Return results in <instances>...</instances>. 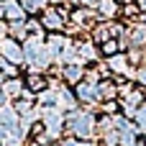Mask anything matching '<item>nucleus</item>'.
<instances>
[{"label": "nucleus", "instance_id": "nucleus-1", "mask_svg": "<svg viewBox=\"0 0 146 146\" xmlns=\"http://www.w3.org/2000/svg\"><path fill=\"white\" fill-rule=\"evenodd\" d=\"M69 128H72L77 136H87V133L92 131V118H90V115H72Z\"/></svg>", "mask_w": 146, "mask_h": 146}, {"label": "nucleus", "instance_id": "nucleus-2", "mask_svg": "<svg viewBox=\"0 0 146 146\" xmlns=\"http://www.w3.org/2000/svg\"><path fill=\"white\" fill-rule=\"evenodd\" d=\"M44 123L49 126V136H54V133H59V123H62V115H59L54 108H46V110H44Z\"/></svg>", "mask_w": 146, "mask_h": 146}, {"label": "nucleus", "instance_id": "nucleus-3", "mask_svg": "<svg viewBox=\"0 0 146 146\" xmlns=\"http://www.w3.org/2000/svg\"><path fill=\"white\" fill-rule=\"evenodd\" d=\"M0 49H3V54H5V56H8V59H10L13 64H18V62H21V56H23V54H21V49H18V46H15L13 41H8V38H3Z\"/></svg>", "mask_w": 146, "mask_h": 146}, {"label": "nucleus", "instance_id": "nucleus-4", "mask_svg": "<svg viewBox=\"0 0 146 146\" xmlns=\"http://www.w3.org/2000/svg\"><path fill=\"white\" fill-rule=\"evenodd\" d=\"M80 98L82 100H98V90H95V85L87 80L85 85H80Z\"/></svg>", "mask_w": 146, "mask_h": 146}, {"label": "nucleus", "instance_id": "nucleus-5", "mask_svg": "<svg viewBox=\"0 0 146 146\" xmlns=\"http://www.w3.org/2000/svg\"><path fill=\"white\" fill-rule=\"evenodd\" d=\"M44 26H49V28H59V26H62L59 13H56V10H46V15H44Z\"/></svg>", "mask_w": 146, "mask_h": 146}, {"label": "nucleus", "instance_id": "nucleus-6", "mask_svg": "<svg viewBox=\"0 0 146 146\" xmlns=\"http://www.w3.org/2000/svg\"><path fill=\"white\" fill-rule=\"evenodd\" d=\"M3 10H5V13H8L13 21H21V18H23V10H21L15 3H5V5H3Z\"/></svg>", "mask_w": 146, "mask_h": 146}, {"label": "nucleus", "instance_id": "nucleus-7", "mask_svg": "<svg viewBox=\"0 0 146 146\" xmlns=\"http://www.w3.org/2000/svg\"><path fill=\"white\" fill-rule=\"evenodd\" d=\"M108 64H110L115 72H128V64L123 62V56H110V59H108Z\"/></svg>", "mask_w": 146, "mask_h": 146}, {"label": "nucleus", "instance_id": "nucleus-8", "mask_svg": "<svg viewBox=\"0 0 146 146\" xmlns=\"http://www.w3.org/2000/svg\"><path fill=\"white\" fill-rule=\"evenodd\" d=\"M0 123H3V126H8V128H10V126H13V123H15V113H13V110H10V108H8V110H0Z\"/></svg>", "mask_w": 146, "mask_h": 146}, {"label": "nucleus", "instance_id": "nucleus-9", "mask_svg": "<svg viewBox=\"0 0 146 146\" xmlns=\"http://www.w3.org/2000/svg\"><path fill=\"white\" fill-rule=\"evenodd\" d=\"M64 74H67V80H69V82H77V77H80L82 72H80V67H74V64H72V67H67V69H64Z\"/></svg>", "mask_w": 146, "mask_h": 146}, {"label": "nucleus", "instance_id": "nucleus-10", "mask_svg": "<svg viewBox=\"0 0 146 146\" xmlns=\"http://www.w3.org/2000/svg\"><path fill=\"white\" fill-rule=\"evenodd\" d=\"M100 10H103L105 15H113V13H115V3H113V0H103V3H100Z\"/></svg>", "mask_w": 146, "mask_h": 146}, {"label": "nucleus", "instance_id": "nucleus-11", "mask_svg": "<svg viewBox=\"0 0 146 146\" xmlns=\"http://www.w3.org/2000/svg\"><path fill=\"white\" fill-rule=\"evenodd\" d=\"M18 90H21V82H18V80H10V82L5 85V95H15Z\"/></svg>", "mask_w": 146, "mask_h": 146}, {"label": "nucleus", "instance_id": "nucleus-12", "mask_svg": "<svg viewBox=\"0 0 146 146\" xmlns=\"http://www.w3.org/2000/svg\"><path fill=\"white\" fill-rule=\"evenodd\" d=\"M80 54H82V56H87V59H95V56H98V54H95V49H92V46H87V44H82V46H80Z\"/></svg>", "mask_w": 146, "mask_h": 146}, {"label": "nucleus", "instance_id": "nucleus-13", "mask_svg": "<svg viewBox=\"0 0 146 146\" xmlns=\"http://www.w3.org/2000/svg\"><path fill=\"white\" fill-rule=\"evenodd\" d=\"M28 85H31V90H44V85H46V82H44L41 77H31V80H28Z\"/></svg>", "mask_w": 146, "mask_h": 146}, {"label": "nucleus", "instance_id": "nucleus-14", "mask_svg": "<svg viewBox=\"0 0 146 146\" xmlns=\"http://www.w3.org/2000/svg\"><path fill=\"white\" fill-rule=\"evenodd\" d=\"M46 0H23V5L28 8V10H36V8H41Z\"/></svg>", "mask_w": 146, "mask_h": 146}, {"label": "nucleus", "instance_id": "nucleus-15", "mask_svg": "<svg viewBox=\"0 0 146 146\" xmlns=\"http://www.w3.org/2000/svg\"><path fill=\"white\" fill-rule=\"evenodd\" d=\"M59 105H74L72 95H69V92H62V95H59Z\"/></svg>", "mask_w": 146, "mask_h": 146}, {"label": "nucleus", "instance_id": "nucleus-16", "mask_svg": "<svg viewBox=\"0 0 146 146\" xmlns=\"http://www.w3.org/2000/svg\"><path fill=\"white\" fill-rule=\"evenodd\" d=\"M136 118H139V126H141V128L146 131V105L141 108V110H139V113H136Z\"/></svg>", "mask_w": 146, "mask_h": 146}, {"label": "nucleus", "instance_id": "nucleus-17", "mask_svg": "<svg viewBox=\"0 0 146 146\" xmlns=\"http://www.w3.org/2000/svg\"><path fill=\"white\" fill-rule=\"evenodd\" d=\"M103 51H105V54H113V51H115V44H113V41H105Z\"/></svg>", "mask_w": 146, "mask_h": 146}, {"label": "nucleus", "instance_id": "nucleus-18", "mask_svg": "<svg viewBox=\"0 0 146 146\" xmlns=\"http://www.w3.org/2000/svg\"><path fill=\"white\" fill-rule=\"evenodd\" d=\"M100 92H103V95H108V98H110V95H113V92H115V87H110V85H103V87H100Z\"/></svg>", "mask_w": 146, "mask_h": 146}, {"label": "nucleus", "instance_id": "nucleus-19", "mask_svg": "<svg viewBox=\"0 0 146 146\" xmlns=\"http://www.w3.org/2000/svg\"><path fill=\"white\" fill-rule=\"evenodd\" d=\"M139 80H141V82H144V85H146V69H144V72H141V74H139Z\"/></svg>", "mask_w": 146, "mask_h": 146}, {"label": "nucleus", "instance_id": "nucleus-20", "mask_svg": "<svg viewBox=\"0 0 146 146\" xmlns=\"http://www.w3.org/2000/svg\"><path fill=\"white\" fill-rule=\"evenodd\" d=\"M85 3H98V0H85Z\"/></svg>", "mask_w": 146, "mask_h": 146}, {"label": "nucleus", "instance_id": "nucleus-21", "mask_svg": "<svg viewBox=\"0 0 146 146\" xmlns=\"http://www.w3.org/2000/svg\"><path fill=\"white\" fill-rule=\"evenodd\" d=\"M141 5H144V8H146V0H141Z\"/></svg>", "mask_w": 146, "mask_h": 146}]
</instances>
